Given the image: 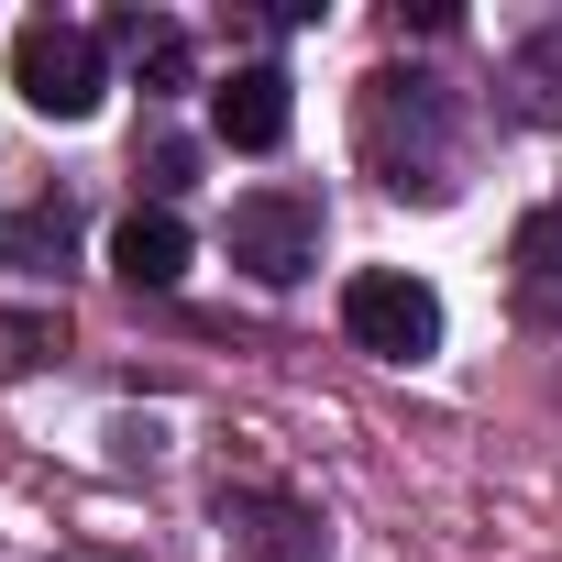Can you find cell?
<instances>
[{
    "instance_id": "1",
    "label": "cell",
    "mask_w": 562,
    "mask_h": 562,
    "mask_svg": "<svg viewBox=\"0 0 562 562\" xmlns=\"http://www.w3.org/2000/svg\"><path fill=\"white\" fill-rule=\"evenodd\" d=\"M353 144H364V166H375L397 199H441L452 166H463L452 100H441V78H419V67H375V78H364V100H353Z\"/></svg>"
},
{
    "instance_id": "2",
    "label": "cell",
    "mask_w": 562,
    "mask_h": 562,
    "mask_svg": "<svg viewBox=\"0 0 562 562\" xmlns=\"http://www.w3.org/2000/svg\"><path fill=\"white\" fill-rule=\"evenodd\" d=\"M342 331L386 364H430L441 353V299H430V276L408 265H364L353 288H342Z\"/></svg>"
},
{
    "instance_id": "3",
    "label": "cell",
    "mask_w": 562,
    "mask_h": 562,
    "mask_svg": "<svg viewBox=\"0 0 562 562\" xmlns=\"http://www.w3.org/2000/svg\"><path fill=\"white\" fill-rule=\"evenodd\" d=\"M221 243H232V265L254 276V288H299V276L321 265V199H299V188H254V199H232Z\"/></svg>"
},
{
    "instance_id": "4",
    "label": "cell",
    "mask_w": 562,
    "mask_h": 562,
    "mask_svg": "<svg viewBox=\"0 0 562 562\" xmlns=\"http://www.w3.org/2000/svg\"><path fill=\"white\" fill-rule=\"evenodd\" d=\"M12 89H23L45 122H89L100 89H111V78H100V34H89V23H56V12L23 23V34H12Z\"/></svg>"
},
{
    "instance_id": "5",
    "label": "cell",
    "mask_w": 562,
    "mask_h": 562,
    "mask_svg": "<svg viewBox=\"0 0 562 562\" xmlns=\"http://www.w3.org/2000/svg\"><path fill=\"white\" fill-rule=\"evenodd\" d=\"M210 122H221L232 155H276V144H288V122H299L288 67H232V89H210Z\"/></svg>"
},
{
    "instance_id": "6",
    "label": "cell",
    "mask_w": 562,
    "mask_h": 562,
    "mask_svg": "<svg viewBox=\"0 0 562 562\" xmlns=\"http://www.w3.org/2000/svg\"><path fill=\"white\" fill-rule=\"evenodd\" d=\"M221 518L243 529L254 562H321V518L299 496H221Z\"/></svg>"
},
{
    "instance_id": "7",
    "label": "cell",
    "mask_w": 562,
    "mask_h": 562,
    "mask_svg": "<svg viewBox=\"0 0 562 562\" xmlns=\"http://www.w3.org/2000/svg\"><path fill=\"white\" fill-rule=\"evenodd\" d=\"M111 34H122V56H133L144 100H177V89L199 78V45H188V23H166V12H122Z\"/></svg>"
},
{
    "instance_id": "8",
    "label": "cell",
    "mask_w": 562,
    "mask_h": 562,
    "mask_svg": "<svg viewBox=\"0 0 562 562\" xmlns=\"http://www.w3.org/2000/svg\"><path fill=\"white\" fill-rule=\"evenodd\" d=\"M111 265H122V288H177L188 276V221L177 210H133L111 232Z\"/></svg>"
},
{
    "instance_id": "9",
    "label": "cell",
    "mask_w": 562,
    "mask_h": 562,
    "mask_svg": "<svg viewBox=\"0 0 562 562\" xmlns=\"http://www.w3.org/2000/svg\"><path fill=\"white\" fill-rule=\"evenodd\" d=\"M551 276H562V221L551 210H529L518 221V288H529V310L551 321Z\"/></svg>"
},
{
    "instance_id": "10",
    "label": "cell",
    "mask_w": 562,
    "mask_h": 562,
    "mask_svg": "<svg viewBox=\"0 0 562 562\" xmlns=\"http://www.w3.org/2000/svg\"><path fill=\"white\" fill-rule=\"evenodd\" d=\"M12 254H23V265L67 254V210H23V221H12Z\"/></svg>"
},
{
    "instance_id": "11",
    "label": "cell",
    "mask_w": 562,
    "mask_h": 562,
    "mask_svg": "<svg viewBox=\"0 0 562 562\" xmlns=\"http://www.w3.org/2000/svg\"><path fill=\"white\" fill-rule=\"evenodd\" d=\"M188 177H199V155H188V144H155V210H166Z\"/></svg>"
}]
</instances>
